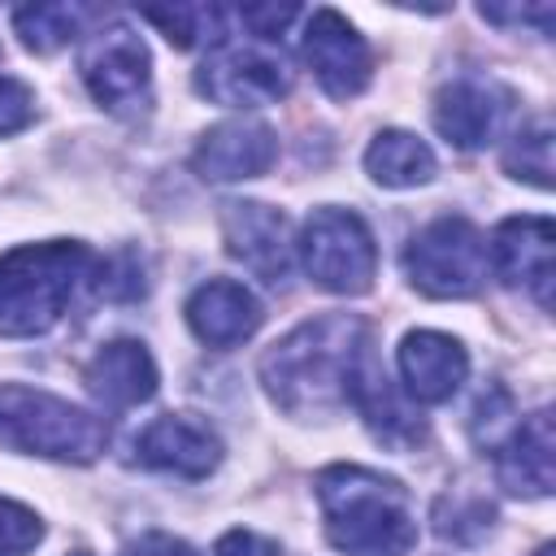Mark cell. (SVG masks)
I'll return each instance as SVG.
<instances>
[{
    "label": "cell",
    "instance_id": "cell-23",
    "mask_svg": "<svg viewBox=\"0 0 556 556\" xmlns=\"http://www.w3.org/2000/svg\"><path fill=\"white\" fill-rule=\"evenodd\" d=\"M504 169L539 191L552 187V122L547 117H534L521 130H513L504 148Z\"/></svg>",
    "mask_w": 556,
    "mask_h": 556
},
{
    "label": "cell",
    "instance_id": "cell-30",
    "mask_svg": "<svg viewBox=\"0 0 556 556\" xmlns=\"http://www.w3.org/2000/svg\"><path fill=\"white\" fill-rule=\"evenodd\" d=\"M213 556H282V552H278L274 539H265V534L239 526V530H226V534L217 539Z\"/></svg>",
    "mask_w": 556,
    "mask_h": 556
},
{
    "label": "cell",
    "instance_id": "cell-11",
    "mask_svg": "<svg viewBox=\"0 0 556 556\" xmlns=\"http://www.w3.org/2000/svg\"><path fill=\"white\" fill-rule=\"evenodd\" d=\"M508 113H513V91L491 74H460L443 83L434 96V130L460 152L486 148L504 130Z\"/></svg>",
    "mask_w": 556,
    "mask_h": 556
},
{
    "label": "cell",
    "instance_id": "cell-9",
    "mask_svg": "<svg viewBox=\"0 0 556 556\" xmlns=\"http://www.w3.org/2000/svg\"><path fill=\"white\" fill-rule=\"evenodd\" d=\"M556 230L543 213L504 217L486 243V265L500 282L521 287L539 308H552V278H556Z\"/></svg>",
    "mask_w": 556,
    "mask_h": 556
},
{
    "label": "cell",
    "instance_id": "cell-21",
    "mask_svg": "<svg viewBox=\"0 0 556 556\" xmlns=\"http://www.w3.org/2000/svg\"><path fill=\"white\" fill-rule=\"evenodd\" d=\"M139 17L152 22L174 48H217L226 39V13L217 4H148Z\"/></svg>",
    "mask_w": 556,
    "mask_h": 556
},
{
    "label": "cell",
    "instance_id": "cell-15",
    "mask_svg": "<svg viewBox=\"0 0 556 556\" xmlns=\"http://www.w3.org/2000/svg\"><path fill=\"white\" fill-rule=\"evenodd\" d=\"M222 434L208 421H195L187 413H165L148 421L135 439V456L148 469L174 473V478H208L222 465Z\"/></svg>",
    "mask_w": 556,
    "mask_h": 556
},
{
    "label": "cell",
    "instance_id": "cell-7",
    "mask_svg": "<svg viewBox=\"0 0 556 556\" xmlns=\"http://www.w3.org/2000/svg\"><path fill=\"white\" fill-rule=\"evenodd\" d=\"M295 74L278 43L265 39H222L195 70V91L226 109H265L291 91Z\"/></svg>",
    "mask_w": 556,
    "mask_h": 556
},
{
    "label": "cell",
    "instance_id": "cell-32",
    "mask_svg": "<svg viewBox=\"0 0 556 556\" xmlns=\"http://www.w3.org/2000/svg\"><path fill=\"white\" fill-rule=\"evenodd\" d=\"M534 556H552V543H543V547H539V552H534Z\"/></svg>",
    "mask_w": 556,
    "mask_h": 556
},
{
    "label": "cell",
    "instance_id": "cell-16",
    "mask_svg": "<svg viewBox=\"0 0 556 556\" xmlns=\"http://www.w3.org/2000/svg\"><path fill=\"white\" fill-rule=\"evenodd\" d=\"M395 369L404 395L417 404H443L469 378V352L443 330H408L395 348Z\"/></svg>",
    "mask_w": 556,
    "mask_h": 556
},
{
    "label": "cell",
    "instance_id": "cell-33",
    "mask_svg": "<svg viewBox=\"0 0 556 556\" xmlns=\"http://www.w3.org/2000/svg\"><path fill=\"white\" fill-rule=\"evenodd\" d=\"M70 556H91V552H70Z\"/></svg>",
    "mask_w": 556,
    "mask_h": 556
},
{
    "label": "cell",
    "instance_id": "cell-17",
    "mask_svg": "<svg viewBox=\"0 0 556 556\" xmlns=\"http://www.w3.org/2000/svg\"><path fill=\"white\" fill-rule=\"evenodd\" d=\"M348 404L365 417V426L374 430V439H382V443H391V447H413V443L426 439L421 413H413V408L395 395V387H391V378H387V369H382V361H378V352H374V339H365V348H361V356H356V365H352Z\"/></svg>",
    "mask_w": 556,
    "mask_h": 556
},
{
    "label": "cell",
    "instance_id": "cell-24",
    "mask_svg": "<svg viewBox=\"0 0 556 556\" xmlns=\"http://www.w3.org/2000/svg\"><path fill=\"white\" fill-rule=\"evenodd\" d=\"M495 526V504L482 495H443L434 504V530L452 543H478Z\"/></svg>",
    "mask_w": 556,
    "mask_h": 556
},
{
    "label": "cell",
    "instance_id": "cell-25",
    "mask_svg": "<svg viewBox=\"0 0 556 556\" xmlns=\"http://www.w3.org/2000/svg\"><path fill=\"white\" fill-rule=\"evenodd\" d=\"M43 539V521L35 508L0 495V556H26Z\"/></svg>",
    "mask_w": 556,
    "mask_h": 556
},
{
    "label": "cell",
    "instance_id": "cell-18",
    "mask_svg": "<svg viewBox=\"0 0 556 556\" xmlns=\"http://www.w3.org/2000/svg\"><path fill=\"white\" fill-rule=\"evenodd\" d=\"M83 382L91 391V400L109 413H126L135 404H148L156 395V361L139 339H109L100 343V352L87 361Z\"/></svg>",
    "mask_w": 556,
    "mask_h": 556
},
{
    "label": "cell",
    "instance_id": "cell-22",
    "mask_svg": "<svg viewBox=\"0 0 556 556\" xmlns=\"http://www.w3.org/2000/svg\"><path fill=\"white\" fill-rule=\"evenodd\" d=\"M87 17H91V9H83V4H26V9L13 13V30H17L22 48L56 52L74 35H83Z\"/></svg>",
    "mask_w": 556,
    "mask_h": 556
},
{
    "label": "cell",
    "instance_id": "cell-6",
    "mask_svg": "<svg viewBox=\"0 0 556 556\" xmlns=\"http://www.w3.org/2000/svg\"><path fill=\"white\" fill-rule=\"evenodd\" d=\"M486 269V239L469 217H434L404 248V274L430 300H465L482 291Z\"/></svg>",
    "mask_w": 556,
    "mask_h": 556
},
{
    "label": "cell",
    "instance_id": "cell-28",
    "mask_svg": "<svg viewBox=\"0 0 556 556\" xmlns=\"http://www.w3.org/2000/svg\"><path fill=\"white\" fill-rule=\"evenodd\" d=\"M30 122H35V91L22 78L0 74V139L26 130Z\"/></svg>",
    "mask_w": 556,
    "mask_h": 556
},
{
    "label": "cell",
    "instance_id": "cell-31",
    "mask_svg": "<svg viewBox=\"0 0 556 556\" xmlns=\"http://www.w3.org/2000/svg\"><path fill=\"white\" fill-rule=\"evenodd\" d=\"M122 556H200L187 539H178V534H165V530H148V534H139L135 543H126V552Z\"/></svg>",
    "mask_w": 556,
    "mask_h": 556
},
{
    "label": "cell",
    "instance_id": "cell-20",
    "mask_svg": "<svg viewBox=\"0 0 556 556\" xmlns=\"http://www.w3.org/2000/svg\"><path fill=\"white\" fill-rule=\"evenodd\" d=\"M439 161L430 152L426 139H417L413 130H378L365 148V174L378 182V187H391V191H408V187H426L434 178Z\"/></svg>",
    "mask_w": 556,
    "mask_h": 556
},
{
    "label": "cell",
    "instance_id": "cell-10",
    "mask_svg": "<svg viewBox=\"0 0 556 556\" xmlns=\"http://www.w3.org/2000/svg\"><path fill=\"white\" fill-rule=\"evenodd\" d=\"M222 239L243 269H252L261 282L282 287L291 278L295 243H291V222L282 208L261 204V200H226L222 204Z\"/></svg>",
    "mask_w": 556,
    "mask_h": 556
},
{
    "label": "cell",
    "instance_id": "cell-27",
    "mask_svg": "<svg viewBox=\"0 0 556 556\" xmlns=\"http://www.w3.org/2000/svg\"><path fill=\"white\" fill-rule=\"evenodd\" d=\"M478 13L486 22H495V26H530L534 35H552V22H556V9L547 0H539V4H513V0H504V4H478Z\"/></svg>",
    "mask_w": 556,
    "mask_h": 556
},
{
    "label": "cell",
    "instance_id": "cell-8",
    "mask_svg": "<svg viewBox=\"0 0 556 556\" xmlns=\"http://www.w3.org/2000/svg\"><path fill=\"white\" fill-rule=\"evenodd\" d=\"M300 48H304V65L313 70L317 87L330 100H356L374 78L369 39L339 9H313Z\"/></svg>",
    "mask_w": 556,
    "mask_h": 556
},
{
    "label": "cell",
    "instance_id": "cell-3",
    "mask_svg": "<svg viewBox=\"0 0 556 556\" xmlns=\"http://www.w3.org/2000/svg\"><path fill=\"white\" fill-rule=\"evenodd\" d=\"M91 269L96 256L78 239L17 243L0 252V339L48 334Z\"/></svg>",
    "mask_w": 556,
    "mask_h": 556
},
{
    "label": "cell",
    "instance_id": "cell-19",
    "mask_svg": "<svg viewBox=\"0 0 556 556\" xmlns=\"http://www.w3.org/2000/svg\"><path fill=\"white\" fill-rule=\"evenodd\" d=\"M261 321H265L261 300L235 278H208L187 300V326L208 348H235L252 339Z\"/></svg>",
    "mask_w": 556,
    "mask_h": 556
},
{
    "label": "cell",
    "instance_id": "cell-13",
    "mask_svg": "<svg viewBox=\"0 0 556 556\" xmlns=\"http://www.w3.org/2000/svg\"><path fill=\"white\" fill-rule=\"evenodd\" d=\"M495 456V478L508 495L521 500H543L556 486V430H552V408H534L508 426V434L491 447Z\"/></svg>",
    "mask_w": 556,
    "mask_h": 556
},
{
    "label": "cell",
    "instance_id": "cell-4",
    "mask_svg": "<svg viewBox=\"0 0 556 556\" xmlns=\"http://www.w3.org/2000/svg\"><path fill=\"white\" fill-rule=\"evenodd\" d=\"M0 447L65 465H91L109 447L104 417L43 391L4 382L0 387Z\"/></svg>",
    "mask_w": 556,
    "mask_h": 556
},
{
    "label": "cell",
    "instance_id": "cell-14",
    "mask_svg": "<svg viewBox=\"0 0 556 556\" xmlns=\"http://www.w3.org/2000/svg\"><path fill=\"white\" fill-rule=\"evenodd\" d=\"M274 161H278V135L256 117H226L208 126L191 152V169L204 182L261 178Z\"/></svg>",
    "mask_w": 556,
    "mask_h": 556
},
{
    "label": "cell",
    "instance_id": "cell-26",
    "mask_svg": "<svg viewBox=\"0 0 556 556\" xmlns=\"http://www.w3.org/2000/svg\"><path fill=\"white\" fill-rule=\"evenodd\" d=\"M96 287H100V295H109V300H139V295L148 291V282H143V261H139L135 252H117V256L100 261Z\"/></svg>",
    "mask_w": 556,
    "mask_h": 556
},
{
    "label": "cell",
    "instance_id": "cell-2",
    "mask_svg": "<svg viewBox=\"0 0 556 556\" xmlns=\"http://www.w3.org/2000/svg\"><path fill=\"white\" fill-rule=\"evenodd\" d=\"M313 491L326 539L343 556H404L417 547V513L395 478L365 465H326Z\"/></svg>",
    "mask_w": 556,
    "mask_h": 556
},
{
    "label": "cell",
    "instance_id": "cell-29",
    "mask_svg": "<svg viewBox=\"0 0 556 556\" xmlns=\"http://www.w3.org/2000/svg\"><path fill=\"white\" fill-rule=\"evenodd\" d=\"M300 17L295 4H243L239 9V22L252 30V39H265V43H278V35Z\"/></svg>",
    "mask_w": 556,
    "mask_h": 556
},
{
    "label": "cell",
    "instance_id": "cell-5",
    "mask_svg": "<svg viewBox=\"0 0 556 556\" xmlns=\"http://www.w3.org/2000/svg\"><path fill=\"white\" fill-rule=\"evenodd\" d=\"M295 256L304 274L321 291H334V295H365L378 274L374 230L365 226L361 213L339 208V204H321L308 213L295 239Z\"/></svg>",
    "mask_w": 556,
    "mask_h": 556
},
{
    "label": "cell",
    "instance_id": "cell-1",
    "mask_svg": "<svg viewBox=\"0 0 556 556\" xmlns=\"http://www.w3.org/2000/svg\"><path fill=\"white\" fill-rule=\"evenodd\" d=\"M369 339L356 313H321L287 330L261 356V387L295 421H317L348 408V378Z\"/></svg>",
    "mask_w": 556,
    "mask_h": 556
},
{
    "label": "cell",
    "instance_id": "cell-12",
    "mask_svg": "<svg viewBox=\"0 0 556 556\" xmlns=\"http://www.w3.org/2000/svg\"><path fill=\"white\" fill-rule=\"evenodd\" d=\"M78 70H83V83H87L96 104L122 109V104H135L148 91L152 52H148L143 35H135L126 22H113V26H104L87 39Z\"/></svg>",
    "mask_w": 556,
    "mask_h": 556
}]
</instances>
